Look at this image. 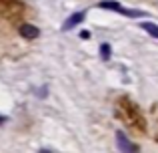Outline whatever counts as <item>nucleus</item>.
Instances as JSON below:
<instances>
[{"instance_id": "20e7f679", "label": "nucleus", "mask_w": 158, "mask_h": 153, "mask_svg": "<svg viewBox=\"0 0 158 153\" xmlns=\"http://www.w3.org/2000/svg\"><path fill=\"white\" fill-rule=\"evenodd\" d=\"M18 32H20V36H24V38H28V40L36 38V36L40 34V30L36 26H32V24H22V26L18 28Z\"/></svg>"}, {"instance_id": "f03ea898", "label": "nucleus", "mask_w": 158, "mask_h": 153, "mask_svg": "<svg viewBox=\"0 0 158 153\" xmlns=\"http://www.w3.org/2000/svg\"><path fill=\"white\" fill-rule=\"evenodd\" d=\"M116 145H118L120 153H138V147H136L122 131H116Z\"/></svg>"}, {"instance_id": "7ed1b4c3", "label": "nucleus", "mask_w": 158, "mask_h": 153, "mask_svg": "<svg viewBox=\"0 0 158 153\" xmlns=\"http://www.w3.org/2000/svg\"><path fill=\"white\" fill-rule=\"evenodd\" d=\"M84 18H86V12H84V10H82V12H74L70 18L64 20V24H62V30H70V28L78 26V24H80Z\"/></svg>"}, {"instance_id": "f257e3e1", "label": "nucleus", "mask_w": 158, "mask_h": 153, "mask_svg": "<svg viewBox=\"0 0 158 153\" xmlns=\"http://www.w3.org/2000/svg\"><path fill=\"white\" fill-rule=\"evenodd\" d=\"M100 8H106V10H116L118 14H124V16H130V18H140V16H144L146 12L142 10H128V8H124L122 4L114 2V0H102L100 4H98Z\"/></svg>"}, {"instance_id": "39448f33", "label": "nucleus", "mask_w": 158, "mask_h": 153, "mask_svg": "<svg viewBox=\"0 0 158 153\" xmlns=\"http://www.w3.org/2000/svg\"><path fill=\"white\" fill-rule=\"evenodd\" d=\"M142 28H144V30H146L150 36L158 38V24H154V22H144V24H142Z\"/></svg>"}, {"instance_id": "423d86ee", "label": "nucleus", "mask_w": 158, "mask_h": 153, "mask_svg": "<svg viewBox=\"0 0 158 153\" xmlns=\"http://www.w3.org/2000/svg\"><path fill=\"white\" fill-rule=\"evenodd\" d=\"M100 56H102V61H110V44L108 43L100 44Z\"/></svg>"}]
</instances>
